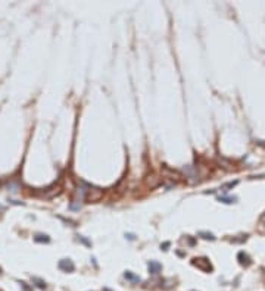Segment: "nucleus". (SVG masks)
I'll use <instances>...</instances> for the list:
<instances>
[{
    "mask_svg": "<svg viewBox=\"0 0 265 291\" xmlns=\"http://www.w3.org/2000/svg\"><path fill=\"white\" fill-rule=\"evenodd\" d=\"M74 268H75V266H74L72 260H69V259H62V260L59 262V269L64 270V272H72Z\"/></svg>",
    "mask_w": 265,
    "mask_h": 291,
    "instance_id": "obj_1",
    "label": "nucleus"
},
{
    "mask_svg": "<svg viewBox=\"0 0 265 291\" xmlns=\"http://www.w3.org/2000/svg\"><path fill=\"white\" fill-rule=\"evenodd\" d=\"M33 282H35V285L38 287V288H46V282L43 280H40V278H37V277H33Z\"/></svg>",
    "mask_w": 265,
    "mask_h": 291,
    "instance_id": "obj_4",
    "label": "nucleus"
},
{
    "mask_svg": "<svg viewBox=\"0 0 265 291\" xmlns=\"http://www.w3.org/2000/svg\"><path fill=\"white\" fill-rule=\"evenodd\" d=\"M21 287L24 288V291H30L28 290V287H27V282H21Z\"/></svg>",
    "mask_w": 265,
    "mask_h": 291,
    "instance_id": "obj_6",
    "label": "nucleus"
},
{
    "mask_svg": "<svg viewBox=\"0 0 265 291\" xmlns=\"http://www.w3.org/2000/svg\"><path fill=\"white\" fill-rule=\"evenodd\" d=\"M147 268H149V272H150V273L156 275V273H159V272L162 270V265L158 263V262H155V260H152V262H149Z\"/></svg>",
    "mask_w": 265,
    "mask_h": 291,
    "instance_id": "obj_2",
    "label": "nucleus"
},
{
    "mask_svg": "<svg viewBox=\"0 0 265 291\" xmlns=\"http://www.w3.org/2000/svg\"><path fill=\"white\" fill-rule=\"evenodd\" d=\"M127 280H130V281H132V282H140V278L139 277H136V275H132L131 272H125V275H124Z\"/></svg>",
    "mask_w": 265,
    "mask_h": 291,
    "instance_id": "obj_5",
    "label": "nucleus"
},
{
    "mask_svg": "<svg viewBox=\"0 0 265 291\" xmlns=\"http://www.w3.org/2000/svg\"><path fill=\"white\" fill-rule=\"evenodd\" d=\"M34 240H35L37 243H49V241H50V238L46 234H35Z\"/></svg>",
    "mask_w": 265,
    "mask_h": 291,
    "instance_id": "obj_3",
    "label": "nucleus"
}]
</instances>
